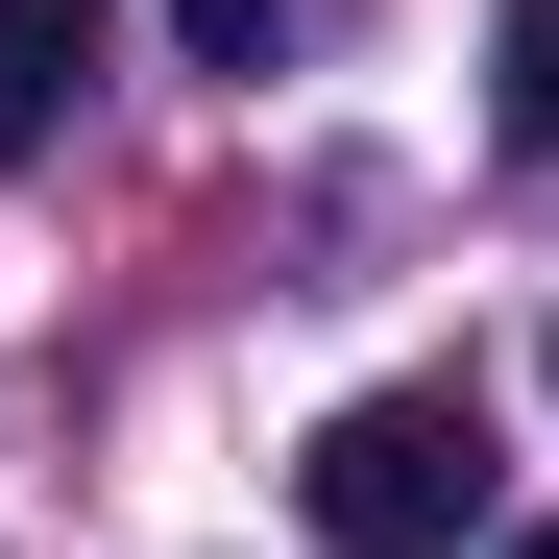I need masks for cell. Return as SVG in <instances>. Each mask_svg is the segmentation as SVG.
<instances>
[{"mask_svg": "<svg viewBox=\"0 0 559 559\" xmlns=\"http://www.w3.org/2000/svg\"><path fill=\"white\" fill-rule=\"evenodd\" d=\"M511 559H559V511H535V535H511Z\"/></svg>", "mask_w": 559, "mask_h": 559, "instance_id": "obj_5", "label": "cell"}, {"mask_svg": "<svg viewBox=\"0 0 559 559\" xmlns=\"http://www.w3.org/2000/svg\"><path fill=\"white\" fill-rule=\"evenodd\" d=\"M317 559H462V511H487V414L462 390H365V414H317Z\"/></svg>", "mask_w": 559, "mask_h": 559, "instance_id": "obj_1", "label": "cell"}, {"mask_svg": "<svg viewBox=\"0 0 559 559\" xmlns=\"http://www.w3.org/2000/svg\"><path fill=\"white\" fill-rule=\"evenodd\" d=\"M267 25H293V0H170V49H195V73H267Z\"/></svg>", "mask_w": 559, "mask_h": 559, "instance_id": "obj_4", "label": "cell"}, {"mask_svg": "<svg viewBox=\"0 0 559 559\" xmlns=\"http://www.w3.org/2000/svg\"><path fill=\"white\" fill-rule=\"evenodd\" d=\"M487 122H511V146H559V0H511V25H487Z\"/></svg>", "mask_w": 559, "mask_h": 559, "instance_id": "obj_3", "label": "cell"}, {"mask_svg": "<svg viewBox=\"0 0 559 559\" xmlns=\"http://www.w3.org/2000/svg\"><path fill=\"white\" fill-rule=\"evenodd\" d=\"M73 73H98V0H0V170L73 122Z\"/></svg>", "mask_w": 559, "mask_h": 559, "instance_id": "obj_2", "label": "cell"}]
</instances>
